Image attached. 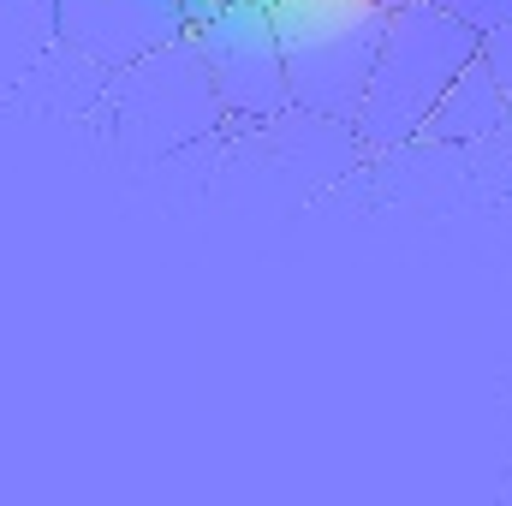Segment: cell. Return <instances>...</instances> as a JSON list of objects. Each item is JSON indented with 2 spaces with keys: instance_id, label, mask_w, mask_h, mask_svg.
<instances>
[{
  "instance_id": "obj_4",
  "label": "cell",
  "mask_w": 512,
  "mask_h": 506,
  "mask_svg": "<svg viewBox=\"0 0 512 506\" xmlns=\"http://www.w3.org/2000/svg\"><path fill=\"white\" fill-rule=\"evenodd\" d=\"M191 36H197V48L209 60V78H215V90L227 102V120H274V114L292 108L274 6H262V0H227Z\"/></svg>"
},
{
  "instance_id": "obj_12",
  "label": "cell",
  "mask_w": 512,
  "mask_h": 506,
  "mask_svg": "<svg viewBox=\"0 0 512 506\" xmlns=\"http://www.w3.org/2000/svg\"><path fill=\"white\" fill-rule=\"evenodd\" d=\"M376 6H382V12H399V6H411V0H376Z\"/></svg>"
},
{
  "instance_id": "obj_6",
  "label": "cell",
  "mask_w": 512,
  "mask_h": 506,
  "mask_svg": "<svg viewBox=\"0 0 512 506\" xmlns=\"http://www.w3.org/2000/svg\"><path fill=\"white\" fill-rule=\"evenodd\" d=\"M507 126H512V102L501 96L489 60L477 54V60L447 84V96L435 102V114H429V126H423V143H483V137H501Z\"/></svg>"
},
{
  "instance_id": "obj_3",
  "label": "cell",
  "mask_w": 512,
  "mask_h": 506,
  "mask_svg": "<svg viewBox=\"0 0 512 506\" xmlns=\"http://www.w3.org/2000/svg\"><path fill=\"white\" fill-rule=\"evenodd\" d=\"M108 126L114 143L126 149L131 161H155V155H173L197 137L227 120V102L209 78V60L197 48V36H179L143 60L120 66L108 78Z\"/></svg>"
},
{
  "instance_id": "obj_7",
  "label": "cell",
  "mask_w": 512,
  "mask_h": 506,
  "mask_svg": "<svg viewBox=\"0 0 512 506\" xmlns=\"http://www.w3.org/2000/svg\"><path fill=\"white\" fill-rule=\"evenodd\" d=\"M108 66L102 60H90L84 48H72L66 36L24 72V84H18V96L24 102H36L42 114H90V108H102L108 102Z\"/></svg>"
},
{
  "instance_id": "obj_10",
  "label": "cell",
  "mask_w": 512,
  "mask_h": 506,
  "mask_svg": "<svg viewBox=\"0 0 512 506\" xmlns=\"http://www.w3.org/2000/svg\"><path fill=\"white\" fill-rule=\"evenodd\" d=\"M483 60H489V72H495L501 96L512 102V24H501V30H483Z\"/></svg>"
},
{
  "instance_id": "obj_1",
  "label": "cell",
  "mask_w": 512,
  "mask_h": 506,
  "mask_svg": "<svg viewBox=\"0 0 512 506\" xmlns=\"http://www.w3.org/2000/svg\"><path fill=\"white\" fill-rule=\"evenodd\" d=\"M483 54V30L429 6V0H411L387 18L382 54H376V72H370V90H364V108L352 120V137L370 143V149H399V143H417L435 102L447 96V84Z\"/></svg>"
},
{
  "instance_id": "obj_11",
  "label": "cell",
  "mask_w": 512,
  "mask_h": 506,
  "mask_svg": "<svg viewBox=\"0 0 512 506\" xmlns=\"http://www.w3.org/2000/svg\"><path fill=\"white\" fill-rule=\"evenodd\" d=\"M221 6H227V0H185V24H191V30H203Z\"/></svg>"
},
{
  "instance_id": "obj_5",
  "label": "cell",
  "mask_w": 512,
  "mask_h": 506,
  "mask_svg": "<svg viewBox=\"0 0 512 506\" xmlns=\"http://www.w3.org/2000/svg\"><path fill=\"white\" fill-rule=\"evenodd\" d=\"M60 36L120 72L131 60L191 36L185 0H60Z\"/></svg>"
},
{
  "instance_id": "obj_8",
  "label": "cell",
  "mask_w": 512,
  "mask_h": 506,
  "mask_svg": "<svg viewBox=\"0 0 512 506\" xmlns=\"http://www.w3.org/2000/svg\"><path fill=\"white\" fill-rule=\"evenodd\" d=\"M60 42V0H0V96H18L24 72Z\"/></svg>"
},
{
  "instance_id": "obj_2",
  "label": "cell",
  "mask_w": 512,
  "mask_h": 506,
  "mask_svg": "<svg viewBox=\"0 0 512 506\" xmlns=\"http://www.w3.org/2000/svg\"><path fill=\"white\" fill-rule=\"evenodd\" d=\"M387 18L376 0H274V30L286 54V84L298 114L352 126L382 54Z\"/></svg>"
},
{
  "instance_id": "obj_9",
  "label": "cell",
  "mask_w": 512,
  "mask_h": 506,
  "mask_svg": "<svg viewBox=\"0 0 512 506\" xmlns=\"http://www.w3.org/2000/svg\"><path fill=\"white\" fill-rule=\"evenodd\" d=\"M429 6H441V12H453V18H465V24H477V30L512 24V0H429Z\"/></svg>"
}]
</instances>
